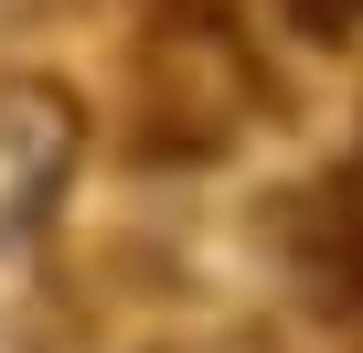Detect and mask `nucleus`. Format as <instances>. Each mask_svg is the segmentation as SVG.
<instances>
[{"label":"nucleus","mask_w":363,"mask_h":353,"mask_svg":"<svg viewBox=\"0 0 363 353\" xmlns=\"http://www.w3.org/2000/svg\"><path fill=\"white\" fill-rule=\"evenodd\" d=\"M289 22H299L310 43H352V33H363V0H289Z\"/></svg>","instance_id":"2"},{"label":"nucleus","mask_w":363,"mask_h":353,"mask_svg":"<svg viewBox=\"0 0 363 353\" xmlns=\"http://www.w3.org/2000/svg\"><path fill=\"white\" fill-rule=\"evenodd\" d=\"M75 150H86V118L65 86L0 75V246L54 214V193L75 183Z\"/></svg>","instance_id":"1"}]
</instances>
